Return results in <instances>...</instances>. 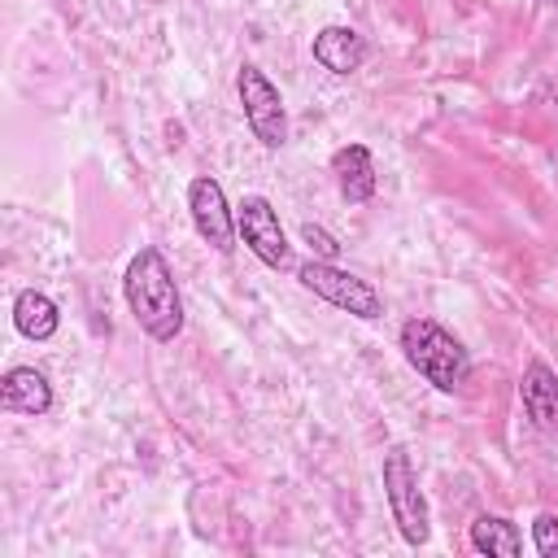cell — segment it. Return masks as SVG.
<instances>
[{
  "label": "cell",
  "mask_w": 558,
  "mask_h": 558,
  "mask_svg": "<svg viewBox=\"0 0 558 558\" xmlns=\"http://www.w3.org/2000/svg\"><path fill=\"white\" fill-rule=\"evenodd\" d=\"M122 296H126V310H131L135 327L148 340H157V344L179 340V331H183V296H179L174 270H170V262H166V253L157 244H140V253L126 262Z\"/></svg>",
  "instance_id": "obj_1"
},
{
  "label": "cell",
  "mask_w": 558,
  "mask_h": 558,
  "mask_svg": "<svg viewBox=\"0 0 558 558\" xmlns=\"http://www.w3.org/2000/svg\"><path fill=\"white\" fill-rule=\"evenodd\" d=\"M397 349H401L405 366L418 379H427L436 392H458L471 379V353H466V344L449 327H440L436 318H427V314H414V318L401 323Z\"/></svg>",
  "instance_id": "obj_2"
},
{
  "label": "cell",
  "mask_w": 558,
  "mask_h": 558,
  "mask_svg": "<svg viewBox=\"0 0 558 558\" xmlns=\"http://www.w3.org/2000/svg\"><path fill=\"white\" fill-rule=\"evenodd\" d=\"M384 497H388V510H392V523L401 532L405 545H427L432 536V510H427V497H423V484H418V471L410 462L405 449H388L384 453Z\"/></svg>",
  "instance_id": "obj_3"
},
{
  "label": "cell",
  "mask_w": 558,
  "mask_h": 558,
  "mask_svg": "<svg viewBox=\"0 0 558 558\" xmlns=\"http://www.w3.org/2000/svg\"><path fill=\"white\" fill-rule=\"evenodd\" d=\"M296 279H301L305 292H314L318 301H327V305L340 310V314H353V318H366V323L384 314V296H379L362 275H353V270H344V266H336V262L310 257V262L296 266Z\"/></svg>",
  "instance_id": "obj_4"
},
{
  "label": "cell",
  "mask_w": 558,
  "mask_h": 558,
  "mask_svg": "<svg viewBox=\"0 0 558 558\" xmlns=\"http://www.w3.org/2000/svg\"><path fill=\"white\" fill-rule=\"evenodd\" d=\"M235 96H240V113L253 131V140L262 148H283L288 144V109H283V96L279 87L266 78L262 65L244 61L235 70Z\"/></svg>",
  "instance_id": "obj_5"
},
{
  "label": "cell",
  "mask_w": 558,
  "mask_h": 558,
  "mask_svg": "<svg viewBox=\"0 0 558 558\" xmlns=\"http://www.w3.org/2000/svg\"><path fill=\"white\" fill-rule=\"evenodd\" d=\"M235 231L244 240V248L270 266V270H288L292 266V244H288V231L279 222V209L266 201V196H244L235 205Z\"/></svg>",
  "instance_id": "obj_6"
},
{
  "label": "cell",
  "mask_w": 558,
  "mask_h": 558,
  "mask_svg": "<svg viewBox=\"0 0 558 558\" xmlns=\"http://www.w3.org/2000/svg\"><path fill=\"white\" fill-rule=\"evenodd\" d=\"M187 214H192V227L196 235L214 248V253H231L240 231H235V209L227 205V192L218 179L209 174H196L187 183Z\"/></svg>",
  "instance_id": "obj_7"
},
{
  "label": "cell",
  "mask_w": 558,
  "mask_h": 558,
  "mask_svg": "<svg viewBox=\"0 0 558 558\" xmlns=\"http://www.w3.org/2000/svg\"><path fill=\"white\" fill-rule=\"evenodd\" d=\"M519 401H523V414L558 440V371L545 362V357H532L519 375Z\"/></svg>",
  "instance_id": "obj_8"
},
{
  "label": "cell",
  "mask_w": 558,
  "mask_h": 558,
  "mask_svg": "<svg viewBox=\"0 0 558 558\" xmlns=\"http://www.w3.org/2000/svg\"><path fill=\"white\" fill-rule=\"evenodd\" d=\"M310 52H314V61H318L327 74H336V78H349V74H357V70L366 65V57H371V44H366V39H362L353 26H340V22H331V26H323V31L314 35Z\"/></svg>",
  "instance_id": "obj_9"
},
{
  "label": "cell",
  "mask_w": 558,
  "mask_h": 558,
  "mask_svg": "<svg viewBox=\"0 0 558 558\" xmlns=\"http://www.w3.org/2000/svg\"><path fill=\"white\" fill-rule=\"evenodd\" d=\"M0 410L22 418H44L52 410V384L35 366H9L0 379Z\"/></svg>",
  "instance_id": "obj_10"
},
{
  "label": "cell",
  "mask_w": 558,
  "mask_h": 558,
  "mask_svg": "<svg viewBox=\"0 0 558 558\" xmlns=\"http://www.w3.org/2000/svg\"><path fill=\"white\" fill-rule=\"evenodd\" d=\"M331 174H336V187L349 205H366L379 187V170H375V153L366 144H340L331 153Z\"/></svg>",
  "instance_id": "obj_11"
},
{
  "label": "cell",
  "mask_w": 558,
  "mask_h": 558,
  "mask_svg": "<svg viewBox=\"0 0 558 558\" xmlns=\"http://www.w3.org/2000/svg\"><path fill=\"white\" fill-rule=\"evenodd\" d=\"M13 327H17V336L44 344V340L57 336V327H61V310H57V301H52L48 292H39V288H22V292L13 296Z\"/></svg>",
  "instance_id": "obj_12"
},
{
  "label": "cell",
  "mask_w": 558,
  "mask_h": 558,
  "mask_svg": "<svg viewBox=\"0 0 558 558\" xmlns=\"http://www.w3.org/2000/svg\"><path fill=\"white\" fill-rule=\"evenodd\" d=\"M471 549L488 554V558H519L523 554V536L506 514H480L471 523Z\"/></svg>",
  "instance_id": "obj_13"
},
{
  "label": "cell",
  "mask_w": 558,
  "mask_h": 558,
  "mask_svg": "<svg viewBox=\"0 0 558 558\" xmlns=\"http://www.w3.org/2000/svg\"><path fill=\"white\" fill-rule=\"evenodd\" d=\"M532 549L541 558H558V514H536L532 519Z\"/></svg>",
  "instance_id": "obj_14"
},
{
  "label": "cell",
  "mask_w": 558,
  "mask_h": 558,
  "mask_svg": "<svg viewBox=\"0 0 558 558\" xmlns=\"http://www.w3.org/2000/svg\"><path fill=\"white\" fill-rule=\"evenodd\" d=\"M301 240H305L323 262H336V253H340L336 235H327V231H323V227H314V222H305V227H301Z\"/></svg>",
  "instance_id": "obj_15"
},
{
  "label": "cell",
  "mask_w": 558,
  "mask_h": 558,
  "mask_svg": "<svg viewBox=\"0 0 558 558\" xmlns=\"http://www.w3.org/2000/svg\"><path fill=\"white\" fill-rule=\"evenodd\" d=\"M545 4H558V0H545Z\"/></svg>",
  "instance_id": "obj_16"
}]
</instances>
